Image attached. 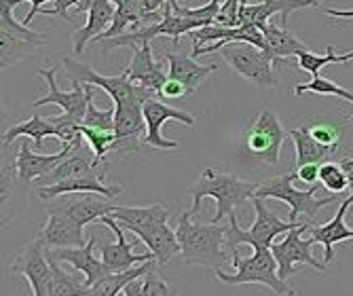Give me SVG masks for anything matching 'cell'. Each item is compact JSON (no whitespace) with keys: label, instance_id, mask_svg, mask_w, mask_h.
I'll use <instances>...</instances> for the list:
<instances>
[{"label":"cell","instance_id":"d6a6232c","mask_svg":"<svg viewBox=\"0 0 353 296\" xmlns=\"http://www.w3.org/2000/svg\"><path fill=\"white\" fill-rule=\"evenodd\" d=\"M37 49H41L37 43L17 39L9 34V32H0V63H3V68H11V66L19 63L21 59L32 57L37 53Z\"/></svg>","mask_w":353,"mask_h":296},{"label":"cell","instance_id":"7bdbcfd3","mask_svg":"<svg viewBox=\"0 0 353 296\" xmlns=\"http://www.w3.org/2000/svg\"><path fill=\"white\" fill-rule=\"evenodd\" d=\"M186 95H190V91L180 81H174V79H168V83L161 89V97H165V100H180V97H186Z\"/></svg>","mask_w":353,"mask_h":296},{"label":"cell","instance_id":"681fc988","mask_svg":"<svg viewBox=\"0 0 353 296\" xmlns=\"http://www.w3.org/2000/svg\"><path fill=\"white\" fill-rule=\"evenodd\" d=\"M328 17H341V19H353V9L351 11H341V9H328Z\"/></svg>","mask_w":353,"mask_h":296},{"label":"cell","instance_id":"30bf717a","mask_svg":"<svg viewBox=\"0 0 353 296\" xmlns=\"http://www.w3.org/2000/svg\"><path fill=\"white\" fill-rule=\"evenodd\" d=\"M309 220L301 222L296 228L288 231L285 235H281L273 246L271 252L279 265V277L285 282L290 275L296 273L299 265H309L317 271H326V262H317L315 256L311 254V246H315V239L309 235L307 239H301L305 231H309Z\"/></svg>","mask_w":353,"mask_h":296},{"label":"cell","instance_id":"9a60e30c","mask_svg":"<svg viewBox=\"0 0 353 296\" xmlns=\"http://www.w3.org/2000/svg\"><path fill=\"white\" fill-rule=\"evenodd\" d=\"M98 224L108 226L110 231L114 233V237H117V244H110V241H102V244H100V256H102V260H104V265L110 267L114 273L127 271V269H134V265H138V262H148V260L154 258L152 254H134V246L125 239V235H123V226L119 224V220H117L112 214L102 216V218L98 220Z\"/></svg>","mask_w":353,"mask_h":296},{"label":"cell","instance_id":"7dc6e473","mask_svg":"<svg viewBox=\"0 0 353 296\" xmlns=\"http://www.w3.org/2000/svg\"><path fill=\"white\" fill-rule=\"evenodd\" d=\"M142 286H144L142 277L130 282V284L125 286V290H123V296H142Z\"/></svg>","mask_w":353,"mask_h":296},{"label":"cell","instance_id":"6da1fadb","mask_svg":"<svg viewBox=\"0 0 353 296\" xmlns=\"http://www.w3.org/2000/svg\"><path fill=\"white\" fill-rule=\"evenodd\" d=\"M259 186H261V182L241 180L237 174L227 172L222 168H203L199 180L190 186V197H192L190 214L195 216L201 208V201L205 197H212L216 201V214H214L212 222L220 224L231 212H235L237 208L252 201Z\"/></svg>","mask_w":353,"mask_h":296},{"label":"cell","instance_id":"83f0119b","mask_svg":"<svg viewBox=\"0 0 353 296\" xmlns=\"http://www.w3.org/2000/svg\"><path fill=\"white\" fill-rule=\"evenodd\" d=\"M263 34L267 39V45H269V53L275 57V59H285L290 55H299L303 51H311L299 37H294L292 32H288L283 26H275V23H267L263 28Z\"/></svg>","mask_w":353,"mask_h":296},{"label":"cell","instance_id":"cb8c5ba5","mask_svg":"<svg viewBox=\"0 0 353 296\" xmlns=\"http://www.w3.org/2000/svg\"><path fill=\"white\" fill-rule=\"evenodd\" d=\"M127 75H130L132 83H140V85H144L148 89H154L159 93H161L163 85L170 79V75L163 72L161 66L154 61L150 43L134 47V57H132L130 68H127Z\"/></svg>","mask_w":353,"mask_h":296},{"label":"cell","instance_id":"e575fe53","mask_svg":"<svg viewBox=\"0 0 353 296\" xmlns=\"http://www.w3.org/2000/svg\"><path fill=\"white\" fill-rule=\"evenodd\" d=\"M79 134L89 142L91 150L95 152V163H98V166L106 161V155L110 150H114V144H117L114 131H104V129H93V127L79 125Z\"/></svg>","mask_w":353,"mask_h":296},{"label":"cell","instance_id":"1f68e13d","mask_svg":"<svg viewBox=\"0 0 353 296\" xmlns=\"http://www.w3.org/2000/svg\"><path fill=\"white\" fill-rule=\"evenodd\" d=\"M49 262H51L49 296H89L91 288L85 282H79L77 275L63 271L57 260L49 258Z\"/></svg>","mask_w":353,"mask_h":296},{"label":"cell","instance_id":"8fae6325","mask_svg":"<svg viewBox=\"0 0 353 296\" xmlns=\"http://www.w3.org/2000/svg\"><path fill=\"white\" fill-rule=\"evenodd\" d=\"M144 121H146V134L142 138V144L159 148V150H176L178 148V142L165 140L161 136V129L168 121H178L188 127H195V123H197L192 115L172 108L170 104L159 100V97H152V100L144 102Z\"/></svg>","mask_w":353,"mask_h":296},{"label":"cell","instance_id":"d4e9b609","mask_svg":"<svg viewBox=\"0 0 353 296\" xmlns=\"http://www.w3.org/2000/svg\"><path fill=\"white\" fill-rule=\"evenodd\" d=\"M114 13H117V5L114 0H95L93 7L87 11V21L83 28H79L74 32V39H72V47H74V53H83L85 51V45L95 41L100 37V32H106L108 26L112 23L114 19Z\"/></svg>","mask_w":353,"mask_h":296},{"label":"cell","instance_id":"ac0fdd59","mask_svg":"<svg viewBox=\"0 0 353 296\" xmlns=\"http://www.w3.org/2000/svg\"><path fill=\"white\" fill-rule=\"evenodd\" d=\"M313 7V0H263V3H252V0H241L239 7V26H256L265 28L273 15H281V26L285 28L288 17L292 11Z\"/></svg>","mask_w":353,"mask_h":296},{"label":"cell","instance_id":"4316f807","mask_svg":"<svg viewBox=\"0 0 353 296\" xmlns=\"http://www.w3.org/2000/svg\"><path fill=\"white\" fill-rule=\"evenodd\" d=\"M112 216L119 220V224L125 231L136 233L138 228L157 224V222H168L170 220V210L161 204H152L146 208H136V206H117Z\"/></svg>","mask_w":353,"mask_h":296},{"label":"cell","instance_id":"b9f144b4","mask_svg":"<svg viewBox=\"0 0 353 296\" xmlns=\"http://www.w3.org/2000/svg\"><path fill=\"white\" fill-rule=\"evenodd\" d=\"M81 0H55L53 3V9H41L43 15H59L61 19H66V21H72V17H68V9L70 7H79Z\"/></svg>","mask_w":353,"mask_h":296},{"label":"cell","instance_id":"f907efd6","mask_svg":"<svg viewBox=\"0 0 353 296\" xmlns=\"http://www.w3.org/2000/svg\"><path fill=\"white\" fill-rule=\"evenodd\" d=\"M322 3H324V0H313V9H319V7H322Z\"/></svg>","mask_w":353,"mask_h":296},{"label":"cell","instance_id":"603a6c76","mask_svg":"<svg viewBox=\"0 0 353 296\" xmlns=\"http://www.w3.org/2000/svg\"><path fill=\"white\" fill-rule=\"evenodd\" d=\"M165 59L170 63V68H168L170 79L180 81L190 93H195L201 87V83L218 70L216 63L199 66L195 57H192V55H184V53H172V51H168L165 53Z\"/></svg>","mask_w":353,"mask_h":296},{"label":"cell","instance_id":"4fadbf2b","mask_svg":"<svg viewBox=\"0 0 353 296\" xmlns=\"http://www.w3.org/2000/svg\"><path fill=\"white\" fill-rule=\"evenodd\" d=\"M114 204H110L108 197L98 193H70V195H59L55 199L47 201V210L63 212L79 220L83 226L89 222H98L102 216L114 212Z\"/></svg>","mask_w":353,"mask_h":296},{"label":"cell","instance_id":"ab89813d","mask_svg":"<svg viewBox=\"0 0 353 296\" xmlns=\"http://www.w3.org/2000/svg\"><path fill=\"white\" fill-rule=\"evenodd\" d=\"M85 127H93V129H104V131H114V108L108 110H100L95 106L93 97L87 104V115L83 121Z\"/></svg>","mask_w":353,"mask_h":296},{"label":"cell","instance_id":"c3c4849f","mask_svg":"<svg viewBox=\"0 0 353 296\" xmlns=\"http://www.w3.org/2000/svg\"><path fill=\"white\" fill-rule=\"evenodd\" d=\"M339 163H341V168H343V170H345V174H347L349 188H353V157H343Z\"/></svg>","mask_w":353,"mask_h":296},{"label":"cell","instance_id":"7a4b0ae2","mask_svg":"<svg viewBox=\"0 0 353 296\" xmlns=\"http://www.w3.org/2000/svg\"><path fill=\"white\" fill-rule=\"evenodd\" d=\"M229 226L205 224L192 220L190 210L178 218L176 235L180 241V254L186 265H201L208 269H222L229 262V250L224 246Z\"/></svg>","mask_w":353,"mask_h":296},{"label":"cell","instance_id":"f35d334b","mask_svg":"<svg viewBox=\"0 0 353 296\" xmlns=\"http://www.w3.org/2000/svg\"><path fill=\"white\" fill-rule=\"evenodd\" d=\"M142 282H144L142 296H178V290L163 279V275L159 273V267L152 269V271H148L142 277Z\"/></svg>","mask_w":353,"mask_h":296},{"label":"cell","instance_id":"f1b7e54d","mask_svg":"<svg viewBox=\"0 0 353 296\" xmlns=\"http://www.w3.org/2000/svg\"><path fill=\"white\" fill-rule=\"evenodd\" d=\"M290 138L294 142V150H296V168L309 166V163H326V159L334 152L326 146H322L319 142L313 140V136L309 134V127L303 125L299 129L290 131Z\"/></svg>","mask_w":353,"mask_h":296},{"label":"cell","instance_id":"5bb4252c","mask_svg":"<svg viewBox=\"0 0 353 296\" xmlns=\"http://www.w3.org/2000/svg\"><path fill=\"white\" fill-rule=\"evenodd\" d=\"M98 246V237L91 235L85 246L81 248H57V250H47V256L57 260V262H68L74 267V271H81L85 275V284L91 288L110 273H114L110 267L104 265V260H98L93 256V248Z\"/></svg>","mask_w":353,"mask_h":296},{"label":"cell","instance_id":"836d02e7","mask_svg":"<svg viewBox=\"0 0 353 296\" xmlns=\"http://www.w3.org/2000/svg\"><path fill=\"white\" fill-rule=\"evenodd\" d=\"M326 51H328L326 55H315V53H311V51L299 53V55H296V57H299V68L305 70V72H309V75H313V77H317L319 70L326 68L328 63H349V61L353 59V51L339 55V53H334L336 49H334L332 45H330Z\"/></svg>","mask_w":353,"mask_h":296},{"label":"cell","instance_id":"ee69618b","mask_svg":"<svg viewBox=\"0 0 353 296\" xmlns=\"http://www.w3.org/2000/svg\"><path fill=\"white\" fill-rule=\"evenodd\" d=\"M296 176L305 184H317V180H319V163H309V166L296 168Z\"/></svg>","mask_w":353,"mask_h":296},{"label":"cell","instance_id":"2e32d148","mask_svg":"<svg viewBox=\"0 0 353 296\" xmlns=\"http://www.w3.org/2000/svg\"><path fill=\"white\" fill-rule=\"evenodd\" d=\"M83 228L85 226L72 216L63 212H55V210H47V224L37 235V239L45 246V250L81 248L87 244Z\"/></svg>","mask_w":353,"mask_h":296},{"label":"cell","instance_id":"8d00e7d4","mask_svg":"<svg viewBox=\"0 0 353 296\" xmlns=\"http://www.w3.org/2000/svg\"><path fill=\"white\" fill-rule=\"evenodd\" d=\"M319 182H322L324 188L330 190V195H339V193L347 190V186H349L347 174L341 168V163H332V161H326L319 166Z\"/></svg>","mask_w":353,"mask_h":296},{"label":"cell","instance_id":"f6af8a7d","mask_svg":"<svg viewBox=\"0 0 353 296\" xmlns=\"http://www.w3.org/2000/svg\"><path fill=\"white\" fill-rule=\"evenodd\" d=\"M136 5L144 15H148V13H157L161 7H165L168 0H136Z\"/></svg>","mask_w":353,"mask_h":296},{"label":"cell","instance_id":"7402d4cb","mask_svg":"<svg viewBox=\"0 0 353 296\" xmlns=\"http://www.w3.org/2000/svg\"><path fill=\"white\" fill-rule=\"evenodd\" d=\"M134 235H138V239L148 248V252L159 262V267L168 265L174 256L180 254L178 235H176V231H172L168 222H157V224L138 228Z\"/></svg>","mask_w":353,"mask_h":296},{"label":"cell","instance_id":"5b68a950","mask_svg":"<svg viewBox=\"0 0 353 296\" xmlns=\"http://www.w3.org/2000/svg\"><path fill=\"white\" fill-rule=\"evenodd\" d=\"M233 267L235 273H227L216 269V277L222 284L239 286V284H261L273 290L277 296H301L292 286H288L279 277V265L271 252V248H254V254L248 258L239 256V250L233 252Z\"/></svg>","mask_w":353,"mask_h":296},{"label":"cell","instance_id":"9c48e42d","mask_svg":"<svg viewBox=\"0 0 353 296\" xmlns=\"http://www.w3.org/2000/svg\"><path fill=\"white\" fill-rule=\"evenodd\" d=\"M285 131L271 110H263L243 134V159L277 168L279 155L283 148Z\"/></svg>","mask_w":353,"mask_h":296},{"label":"cell","instance_id":"8992f818","mask_svg":"<svg viewBox=\"0 0 353 296\" xmlns=\"http://www.w3.org/2000/svg\"><path fill=\"white\" fill-rule=\"evenodd\" d=\"M252 206H254L256 218L248 231H243L239 226L235 212L229 214V231H227V237H224V246H227V250L231 254L243 244L252 246V248H271L281 235H285L288 231H292V228H296L301 224V222L281 220L277 214H273L267 208L265 199H261V197H254Z\"/></svg>","mask_w":353,"mask_h":296},{"label":"cell","instance_id":"3957f363","mask_svg":"<svg viewBox=\"0 0 353 296\" xmlns=\"http://www.w3.org/2000/svg\"><path fill=\"white\" fill-rule=\"evenodd\" d=\"M39 77L47 81L49 93L43 95L41 100H37L34 108L47 106V104H57L63 108L61 117H49V121L57 127L59 131V140L61 142H74L81 134H79V125H83L85 115H87V104L93 97V85H81L74 83L72 91H61L57 87V68H47V70H39Z\"/></svg>","mask_w":353,"mask_h":296},{"label":"cell","instance_id":"60d3db41","mask_svg":"<svg viewBox=\"0 0 353 296\" xmlns=\"http://www.w3.org/2000/svg\"><path fill=\"white\" fill-rule=\"evenodd\" d=\"M239 7H241V0H224L220 7V13L216 17V23L237 28L239 26Z\"/></svg>","mask_w":353,"mask_h":296},{"label":"cell","instance_id":"d590c367","mask_svg":"<svg viewBox=\"0 0 353 296\" xmlns=\"http://www.w3.org/2000/svg\"><path fill=\"white\" fill-rule=\"evenodd\" d=\"M317 93V95H336V97H343V100H347V102H351L353 104V93L351 91H347V89H343L341 85H336V83H332L330 79H324V77H313L311 79V83H303V85H296L294 87V93L296 95H303V93ZM351 123H353V117L349 119Z\"/></svg>","mask_w":353,"mask_h":296},{"label":"cell","instance_id":"7c38bea8","mask_svg":"<svg viewBox=\"0 0 353 296\" xmlns=\"http://www.w3.org/2000/svg\"><path fill=\"white\" fill-rule=\"evenodd\" d=\"M11 273L21 275L28 279L32 296H49V284H51V262L47 256L45 246L34 239L28 244L11 265Z\"/></svg>","mask_w":353,"mask_h":296},{"label":"cell","instance_id":"4dcf8cb0","mask_svg":"<svg viewBox=\"0 0 353 296\" xmlns=\"http://www.w3.org/2000/svg\"><path fill=\"white\" fill-rule=\"evenodd\" d=\"M21 3H28V0H0V32H9V34L30 41V43H37L39 47H45L47 39L41 32L30 30L23 21H17L13 17V9Z\"/></svg>","mask_w":353,"mask_h":296},{"label":"cell","instance_id":"484cf974","mask_svg":"<svg viewBox=\"0 0 353 296\" xmlns=\"http://www.w3.org/2000/svg\"><path fill=\"white\" fill-rule=\"evenodd\" d=\"M17 138H28L34 142L37 150H43V142L45 138H57L59 140V131L57 127L49 121V117H39V115H32L28 121L17 123L13 127H9L3 136V150L9 148V144Z\"/></svg>","mask_w":353,"mask_h":296},{"label":"cell","instance_id":"44dd1931","mask_svg":"<svg viewBox=\"0 0 353 296\" xmlns=\"http://www.w3.org/2000/svg\"><path fill=\"white\" fill-rule=\"evenodd\" d=\"M83 136H79L77 140V146L74 150L59 161L57 166L43 178L37 180V186H49V184H57V182H63V180H70V178H77V176H83L91 170H98V163H95V152L85 148L83 146Z\"/></svg>","mask_w":353,"mask_h":296},{"label":"cell","instance_id":"ba28073f","mask_svg":"<svg viewBox=\"0 0 353 296\" xmlns=\"http://www.w3.org/2000/svg\"><path fill=\"white\" fill-rule=\"evenodd\" d=\"M218 53L241 79L259 85V87L277 85L279 70L283 68V66H288V59L277 61L269 53H265L263 49L254 47L250 43H229V45H224Z\"/></svg>","mask_w":353,"mask_h":296},{"label":"cell","instance_id":"ffe728a7","mask_svg":"<svg viewBox=\"0 0 353 296\" xmlns=\"http://www.w3.org/2000/svg\"><path fill=\"white\" fill-rule=\"evenodd\" d=\"M349 190H351L349 197L341 204V208L336 210L334 218L328 224H324V226L309 224V235L315 239V244L324 246V262L326 265H330V262L334 260V244L353 239V228H349L345 224V214L353 206V188H349Z\"/></svg>","mask_w":353,"mask_h":296},{"label":"cell","instance_id":"bcb514c9","mask_svg":"<svg viewBox=\"0 0 353 296\" xmlns=\"http://www.w3.org/2000/svg\"><path fill=\"white\" fill-rule=\"evenodd\" d=\"M28 3H30V11H28V15L23 17V23H26V26H30L32 21H34L37 13H41V9H43L45 3H55V0H28Z\"/></svg>","mask_w":353,"mask_h":296},{"label":"cell","instance_id":"d6986e66","mask_svg":"<svg viewBox=\"0 0 353 296\" xmlns=\"http://www.w3.org/2000/svg\"><path fill=\"white\" fill-rule=\"evenodd\" d=\"M102 176L104 174H98L95 170H91V172H87L83 176L63 180V182H57V184L37 186V195L47 204V201L55 199V197H59V195H70V193H98V195L108 197V199H112V197L123 193L121 184H106V182H102Z\"/></svg>","mask_w":353,"mask_h":296},{"label":"cell","instance_id":"74e56055","mask_svg":"<svg viewBox=\"0 0 353 296\" xmlns=\"http://www.w3.org/2000/svg\"><path fill=\"white\" fill-rule=\"evenodd\" d=\"M309 127V134L313 136L315 142H319L322 146L330 148V150H336L339 142H341V127L334 123V121H328V119H319Z\"/></svg>","mask_w":353,"mask_h":296},{"label":"cell","instance_id":"e0dca14e","mask_svg":"<svg viewBox=\"0 0 353 296\" xmlns=\"http://www.w3.org/2000/svg\"><path fill=\"white\" fill-rule=\"evenodd\" d=\"M77 140L74 142H63V148L59 152L45 155V152H34V150H32L30 144H28V138H23V142L19 144L17 159H15V174L19 176L21 182H32V180H39V178L47 176L59 161H63L74 150Z\"/></svg>","mask_w":353,"mask_h":296},{"label":"cell","instance_id":"52a82bcc","mask_svg":"<svg viewBox=\"0 0 353 296\" xmlns=\"http://www.w3.org/2000/svg\"><path fill=\"white\" fill-rule=\"evenodd\" d=\"M296 170L281 174L277 178H271L267 182H261L259 190H256V197L261 199H277L290 206V216L288 220L290 222H303L299 220V216H307L309 222H315L313 218L319 214V210H324L326 206L334 204V195H330L328 199H317L315 193H317V184H309L305 190H299L294 186L296 180Z\"/></svg>","mask_w":353,"mask_h":296},{"label":"cell","instance_id":"277c9868","mask_svg":"<svg viewBox=\"0 0 353 296\" xmlns=\"http://www.w3.org/2000/svg\"><path fill=\"white\" fill-rule=\"evenodd\" d=\"M63 68H66L68 81L81 83V85H93L104 89L114 102V108H134V106H144V102L152 100V97H161V93L148 89L140 83H132L127 70L119 77H104L95 72L91 66L77 61L72 57H63Z\"/></svg>","mask_w":353,"mask_h":296},{"label":"cell","instance_id":"f546056e","mask_svg":"<svg viewBox=\"0 0 353 296\" xmlns=\"http://www.w3.org/2000/svg\"><path fill=\"white\" fill-rule=\"evenodd\" d=\"M159 262L152 258L148 262H142V267H134V269H127V271H119V273H110L108 277H104L102 282H98L95 286H91V292L89 296H117L119 292L125 290V286L138 279V277H144L148 271L157 269Z\"/></svg>","mask_w":353,"mask_h":296}]
</instances>
